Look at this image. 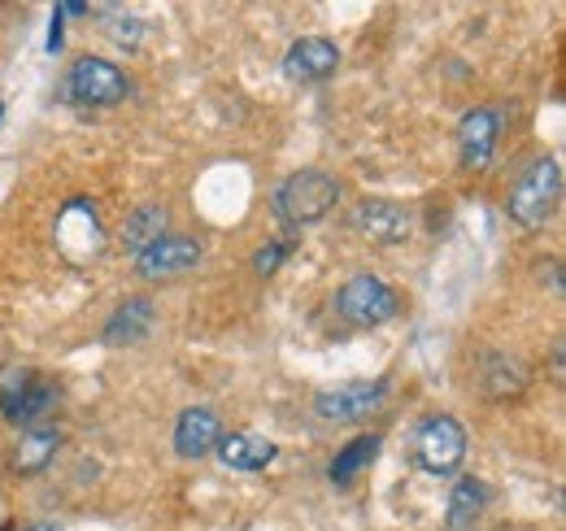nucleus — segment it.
<instances>
[{
  "label": "nucleus",
  "mask_w": 566,
  "mask_h": 531,
  "mask_svg": "<svg viewBox=\"0 0 566 531\" xmlns=\"http://www.w3.org/2000/svg\"><path fill=\"white\" fill-rule=\"evenodd\" d=\"M415 462L423 475H458L467 462V427L453 414H431L423 427L415 431Z\"/></svg>",
  "instance_id": "39448f33"
},
{
  "label": "nucleus",
  "mask_w": 566,
  "mask_h": 531,
  "mask_svg": "<svg viewBox=\"0 0 566 531\" xmlns=\"http://www.w3.org/2000/svg\"><path fill=\"white\" fill-rule=\"evenodd\" d=\"M349 227H354L361 240L388 249V244H406V240L415 236V214H410L401 200L370 197L349 214Z\"/></svg>",
  "instance_id": "6e6552de"
},
{
  "label": "nucleus",
  "mask_w": 566,
  "mask_h": 531,
  "mask_svg": "<svg viewBox=\"0 0 566 531\" xmlns=\"http://www.w3.org/2000/svg\"><path fill=\"white\" fill-rule=\"evenodd\" d=\"M27 531H57V528H53V523H31Z\"/></svg>",
  "instance_id": "b1692460"
},
{
  "label": "nucleus",
  "mask_w": 566,
  "mask_h": 531,
  "mask_svg": "<svg viewBox=\"0 0 566 531\" xmlns=\"http://www.w3.org/2000/svg\"><path fill=\"white\" fill-rule=\"evenodd\" d=\"M166 227H170V209H166V205H140V209L123 222L118 240H123V249L144 253L148 244H157V240L166 236Z\"/></svg>",
  "instance_id": "f3484780"
},
{
  "label": "nucleus",
  "mask_w": 566,
  "mask_h": 531,
  "mask_svg": "<svg viewBox=\"0 0 566 531\" xmlns=\"http://www.w3.org/2000/svg\"><path fill=\"white\" fill-rule=\"evenodd\" d=\"M213 454H218V462L227 466V470L253 475V470H266V466L280 458V445L266 440V436H253V431H222L218 445H213Z\"/></svg>",
  "instance_id": "4468645a"
},
{
  "label": "nucleus",
  "mask_w": 566,
  "mask_h": 531,
  "mask_svg": "<svg viewBox=\"0 0 566 531\" xmlns=\"http://www.w3.org/2000/svg\"><path fill=\"white\" fill-rule=\"evenodd\" d=\"M62 92H66V101L83 105V110H114V105L127 101L132 79L114 66V62H105V58H78L66 70Z\"/></svg>",
  "instance_id": "20e7f679"
},
{
  "label": "nucleus",
  "mask_w": 566,
  "mask_h": 531,
  "mask_svg": "<svg viewBox=\"0 0 566 531\" xmlns=\"http://www.w3.org/2000/svg\"><path fill=\"white\" fill-rule=\"evenodd\" d=\"M57 454H62V431H57V427H49V423L22 427L18 440H13V454H9V470L22 475V479H31V475L49 470V462H53Z\"/></svg>",
  "instance_id": "ddd939ff"
},
{
  "label": "nucleus",
  "mask_w": 566,
  "mask_h": 531,
  "mask_svg": "<svg viewBox=\"0 0 566 531\" xmlns=\"http://www.w3.org/2000/svg\"><path fill=\"white\" fill-rule=\"evenodd\" d=\"M336 66H340V49L323 35H301L283 53V74L292 83H323L336 74Z\"/></svg>",
  "instance_id": "9d476101"
},
{
  "label": "nucleus",
  "mask_w": 566,
  "mask_h": 531,
  "mask_svg": "<svg viewBox=\"0 0 566 531\" xmlns=\"http://www.w3.org/2000/svg\"><path fill=\"white\" fill-rule=\"evenodd\" d=\"M392 393L388 379H349V384H336V388H323L314 397V414L323 423H361L370 418L375 409H384V400Z\"/></svg>",
  "instance_id": "0eeeda50"
},
{
  "label": "nucleus",
  "mask_w": 566,
  "mask_h": 531,
  "mask_svg": "<svg viewBox=\"0 0 566 531\" xmlns=\"http://www.w3.org/2000/svg\"><path fill=\"white\" fill-rule=\"evenodd\" d=\"M153 319H157V310L148 296H127L105 323V344H140L144 335L153 332Z\"/></svg>",
  "instance_id": "dca6fc26"
},
{
  "label": "nucleus",
  "mask_w": 566,
  "mask_h": 531,
  "mask_svg": "<svg viewBox=\"0 0 566 531\" xmlns=\"http://www.w3.org/2000/svg\"><path fill=\"white\" fill-rule=\"evenodd\" d=\"M218 436H222V423H218V414L210 405H188L179 414V423H175V454L184 462H201V458L213 454Z\"/></svg>",
  "instance_id": "f8f14e48"
},
{
  "label": "nucleus",
  "mask_w": 566,
  "mask_h": 531,
  "mask_svg": "<svg viewBox=\"0 0 566 531\" xmlns=\"http://www.w3.org/2000/svg\"><path fill=\"white\" fill-rule=\"evenodd\" d=\"M201 258H206V249H201L192 236H161L157 244H148L144 253H136V274L148 279V283H157V279H175V274L192 270Z\"/></svg>",
  "instance_id": "1a4fd4ad"
},
{
  "label": "nucleus",
  "mask_w": 566,
  "mask_h": 531,
  "mask_svg": "<svg viewBox=\"0 0 566 531\" xmlns=\"http://www.w3.org/2000/svg\"><path fill=\"white\" fill-rule=\"evenodd\" d=\"M397 310H401V296L384 283V279H375V274H354L340 292H336V314H340V323H349V327H384L388 319H397Z\"/></svg>",
  "instance_id": "423d86ee"
},
{
  "label": "nucleus",
  "mask_w": 566,
  "mask_h": 531,
  "mask_svg": "<svg viewBox=\"0 0 566 531\" xmlns=\"http://www.w3.org/2000/svg\"><path fill=\"white\" fill-rule=\"evenodd\" d=\"M62 400V388L40 371H9L0 379V418L22 427H40Z\"/></svg>",
  "instance_id": "7ed1b4c3"
},
{
  "label": "nucleus",
  "mask_w": 566,
  "mask_h": 531,
  "mask_svg": "<svg viewBox=\"0 0 566 531\" xmlns=\"http://www.w3.org/2000/svg\"><path fill=\"white\" fill-rule=\"evenodd\" d=\"M496 139H501V110H471L462 123H458V153H462V166L467 170H484L493 162Z\"/></svg>",
  "instance_id": "9b49d317"
},
{
  "label": "nucleus",
  "mask_w": 566,
  "mask_h": 531,
  "mask_svg": "<svg viewBox=\"0 0 566 531\" xmlns=\"http://www.w3.org/2000/svg\"><path fill=\"white\" fill-rule=\"evenodd\" d=\"M336 200H340V184L327 170H296L275 188L271 209L283 227H314L336 209Z\"/></svg>",
  "instance_id": "f257e3e1"
},
{
  "label": "nucleus",
  "mask_w": 566,
  "mask_h": 531,
  "mask_svg": "<svg viewBox=\"0 0 566 531\" xmlns=\"http://www.w3.org/2000/svg\"><path fill=\"white\" fill-rule=\"evenodd\" d=\"M92 13L109 18V22H101V27H105V35H109L118 49L136 53V49L144 44V31H148V22H144V18H136V13H118V9H92Z\"/></svg>",
  "instance_id": "412c9836"
},
{
  "label": "nucleus",
  "mask_w": 566,
  "mask_h": 531,
  "mask_svg": "<svg viewBox=\"0 0 566 531\" xmlns=\"http://www.w3.org/2000/svg\"><path fill=\"white\" fill-rule=\"evenodd\" d=\"M287 253H292V240H271V244H262V249L253 253V270H258V274H275Z\"/></svg>",
  "instance_id": "4be33fe9"
},
{
  "label": "nucleus",
  "mask_w": 566,
  "mask_h": 531,
  "mask_svg": "<svg viewBox=\"0 0 566 531\" xmlns=\"http://www.w3.org/2000/svg\"><path fill=\"white\" fill-rule=\"evenodd\" d=\"M527 388V366L510 353H493L484 362V397L489 400H510Z\"/></svg>",
  "instance_id": "a211bd4d"
},
{
  "label": "nucleus",
  "mask_w": 566,
  "mask_h": 531,
  "mask_svg": "<svg viewBox=\"0 0 566 531\" xmlns=\"http://www.w3.org/2000/svg\"><path fill=\"white\" fill-rule=\"evenodd\" d=\"M484 506H489V488H484L475 475L458 479V483H453V492H449V528L453 531L475 528V523H480V514H484Z\"/></svg>",
  "instance_id": "aec40b11"
},
{
  "label": "nucleus",
  "mask_w": 566,
  "mask_h": 531,
  "mask_svg": "<svg viewBox=\"0 0 566 531\" xmlns=\"http://www.w3.org/2000/svg\"><path fill=\"white\" fill-rule=\"evenodd\" d=\"M74 236L83 240L78 244V262L83 258H96L105 249V231H101V218H96L92 200H66V209L57 214V249L62 253L74 244Z\"/></svg>",
  "instance_id": "2eb2a0df"
},
{
  "label": "nucleus",
  "mask_w": 566,
  "mask_h": 531,
  "mask_svg": "<svg viewBox=\"0 0 566 531\" xmlns=\"http://www.w3.org/2000/svg\"><path fill=\"white\" fill-rule=\"evenodd\" d=\"M379 445H384V440H379L375 431H370V436H354V440H349V445H345V449L332 458V466H327V479H332L336 488L354 483L357 475H361L366 466L379 458Z\"/></svg>",
  "instance_id": "6ab92c4d"
},
{
  "label": "nucleus",
  "mask_w": 566,
  "mask_h": 531,
  "mask_svg": "<svg viewBox=\"0 0 566 531\" xmlns=\"http://www.w3.org/2000/svg\"><path fill=\"white\" fill-rule=\"evenodd\" d=\"M554 379H563V344L554 348Z\"/></svg>",
  "instance_id": "5701e85b"
},
{
  "label": "nucleus",
  "mask_w": 566,
  "mask_h": 531,
  "mask_svg": "<svg viewBox=\"0 0 566 531\" xmlns=\"http://www.w3.org/2000/svg\"><path fill=\"white\" fill-rule=\"evenodd\" d=\"M558 205H563V166H558V157H536L510 188L505 209L523 231H536L558 214Z\"/></svg>",
  "instance_id": "f03ea898"
}]
</instances>
